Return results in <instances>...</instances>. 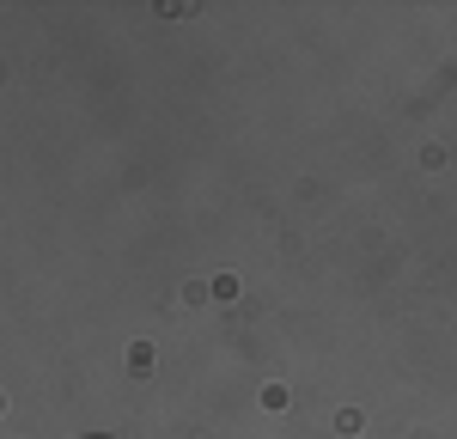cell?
I'll return each mask as SVG.
<instances>
[]
</instances>
